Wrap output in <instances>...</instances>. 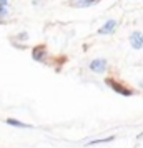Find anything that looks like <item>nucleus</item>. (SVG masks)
Returning <instances> with one entry per match:
<instances>
[{
	"label": "nucleus",
	"instance_id": "obj_11",
	"mask_svg": "<svg viewBox=\"0 0 143 148\" xmlns=\"http://www.w3.org/2000/svg\"><path fill=\"white\" fill-rule=\"evenodd\" d=\"M18 38H20V40H27V34H20L18 35Z\"/></svg>",
	"mask_w": 143,
	"mask_h": 148
},
{
	"label": "nucleus",
	"instance_id": "obj_12",
	"mask_svg": "<svg viewBox=\"0 0 143 148\" xmlns=\"http://www.w3.org/2000/svg\"><path fill=\"white\" fill-rule=\"evenodd\" d=\"M7 2L8 0H0V5H2V7H7Z\"/></svg>",
	"mask_w": 143,
	"mask_h": 148
},
{
	"label": "nucleus",
	"instance_id": "obj_3",
	"mask_svg": "<svg viewBox=\"0 0 143 148\" xmlns=\"http://www.w3.org/2000/svg\"><path fill=\"white\" fill-rule=\"evenodd\" d=\"M88 68L92 72H95V73H105V70L108 68V62L105 58H95V60L90 62Z\"/></svg>",
	"mask_w": 143,
	"mask_h": 148
},
{
	"label": "nucleus",
	"instance_id": "obj_5",
	"mask_svg": "<svg viewBox=\"0 0 143 148\" xmlns=\"http://www.w3.org/2000/svg\"><path fill=\"white\" fill-rule=\"evenodd\" d=\"M98 2H102V0H70L68 5L77 8H87V7H92V5H96Z\"/></svg>",
	"mask_w": 143,
	"mask_h": 148
},
{
	"label": "nucleus",
	"instance_id": "obj_1",
	"mask_svg": "<svg viewBox=\"0 0 143 148\" xmlns=\"http://www.w3.org/2000/svg\"><path fill=\"white\" fill-rule=\"evenodd\" d=\"M105 85L110 87L115 93H120V95H123V97H131V95L136 93V90L133 87L127 85L125 82L118 80L115 77H105Z\"/></svg>",
	"mask_w": 143,
	"mask_h": 148
},
{
	"label": "nucleus",
	"instance_id": "obj_9",
	"mask_svg": "<svg viewBox=\"0 0 143 148\" xmlns=\"http://www.w3.org/2000/svg\"><path fill=\"white\" fill-rule=\"evenodd\" d=\"M115 140V135H112V136H107V138H103V140H92L88 143H85V147H90V145H98V143H108V141H113Z\"/></svg>",
	"mask_w": 143,
	"mask_h": 148
},
{
	"label": "nucleus",
	"instance_id": "obj_4",
	"mask_svg": "<svg viewBox=\"0 0 143 148\" xmlns=\"http://www.w3.org/2000/svg\"><path fill=\"white\" fill-rule=\"evenodd\" d=\"M130 43L135 50H142L143 48V34L142 32H131L130 35Z\"/></svg>",
	"mask_w": 143,
	"mask_h": 148
},
{
	"label": "nucleus",
	"instance_id": "obj_13",
	"mask_svg": "<svg viewBox=\"0 0 143 148\" xmlns=\"http://www.w3.org/2000/svg\"><path fill=\"white\" fill-rule=\"evenodd\" d=\"M0 25H3V22H2V18H0Z\"/></svg>",
	"mask_w": 143,
	"mask_h": 148
},
{
	"label": "nucleus",
	"instance_id": "obj_10",
	"mask_svg": "<svg viewBox=\"0 0 143 148\" xmlns=\"http://www.w3.org/2000/svg\"><path fill=\"white\" fill-rule=\"evenodd\" d=\"M7 7H2V5H0V18H3V17H7Z\"/></svg>",
	"mask_w": 143,
	"mask_h": 148
},
{
	"label": "nucleus",
	"instance_id": "obj_2",
	"mask_svg": "<svg viewBox=\"0 0 143 148\" xmlns=\"http://www.w3.org/2000/svg\"><path fill=\"white\" fill-rule=\"evenodd\" d=\"M47 45L45 43H38V45H35L32 48V58L35 62H47Z\"/></svg>",
	"mask_w": 143,
	"mask_h": 148
},
{
	"label": "nucleus",
	"instance_id": "obj_6",
	"mask_svg": "<svg viewBox=\"0 0 143 148\" xmlns=\"http://www.w3.org/2000/svg\"><path fill=\"white\" fill-rule=\"evenodd\" d=\"M116 25H118V22H116V20L105 22V25H102V27L98 28V35H108V34H112V32L116 28Z\"/></svg>",
	"mask_w": 143,
	"mask_h": 148
},
{
	"label": "nucleus",
	"instance_id": "obj_8",
	"mask_svg": "<svg viewBox=\"0 0 143 148\" xmlns=\"http://www.w3.org/2000/svg\"><path fill=\"white\" fill-rule=\"evenodd\" d=\"M68 62V57L67 55H58V57H52V63H57L58 65V70H60L62 65H65Z\"/></svg>",
	"mask_w": 143,
	"mask_h": 148
},
{
	"label": "nucleus",
	"instance_id": "obj_7",
	"mask_svg": "<svg viewBox=\"0 0 143 148\" xmlns=\"http://www.w3.org/2000/svg\"><path fill=\"white\" fill-rule=\"evenodd\" d=\"M5 123L12 125V127H17V128H34L30 123H23V121H18V120H15V118H5Z\"/></svg>",
	"mask_w": 143,
	"mask_h": 148
}]
</instances>
